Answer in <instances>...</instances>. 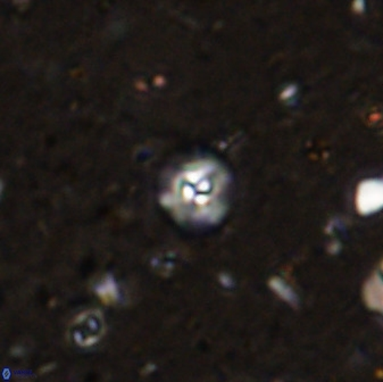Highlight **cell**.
<instances>
[{
	"label": "cell",
	"mask_w": 383,
	"mask_h": 382,
	"mask_svg": "<svg viewBox=\"0 0 383 382\" xmlns=\"http://www.w3.org/2000/svg\"><path fill=\"white\" fill-rule=\"evenodd\" d=\"M229 185V173L219 162L192 160L174 174L160 203L181 222L212 226L225 215Z\"/></svg>",
	"instance_id": "obj_1"
},
{
	"label": "cell",
	"mask_w": 383,
	"mask_h": 382,
	"mask_svg": "<svg viewBox=\"0 0 383 382\" xmlns=\"http://www.w3.org/2000/svg\"><path fill=\"white\" fill-rule=\"evenodd\" d=\"M69 332L73 342L78 346L85 348L92 347L104 335V317L97 310H85L73 319Z\"/></svg>",
	"instance_id": "obj_2"
},
{
	"label": "cell",
	"mask_w": 383,
	"mask_h": 382,
	"mask_svg": "<svg viewBox=\"0 0 383 382\" xmlns=\"http://www.w3.org/2000/svg\"><path fill=\"white\" fill-rule=\"evenodd\" d=\"M383 205L382 180L377 178H365L357 185L355 206L358 213L365 217L380 212Z\"/></svg>",
	"instance_id": "obj_3"
},
{
	"label": "cell",
	"mask_w": 383,
	"mask_h": 382,
	"mask_svg": "<svg viewBox=\"0 0 383 382\" xmlns=\"http://www.w3.org/2000/svg\"><path fill=\"white\" fill-rule=\"evenodd\" d=\"M382 276L381 272H375L368 278L364 285V301L368 308L381 312L382 310Z\"/></svg>",
	"instance_id": "obj_4"
},
{
	"label": "cell",
	"mask_w": 383,
	"mask_h": 382,
	"mask_svg": "<svg viewBox=\"0 0 383 382\" xmlns=\"http://www.w3.org/2000/svg\"><path fill=\"white\" fill-rule=\"evenodd\" d=\"M269 285H270L271 290L286 304L290 305V306H297L298 305V294L286 280L280 278V276H275V278H272L270 280Z\"/></svg>",
	"instance_id": "obj_5"
},
{
	"label": "cell",
	"mask_w": 383,
	"mask_h": 382,
	"mask_svg": "<svg viewBox=\"0 0 383 382\" xmlns=\"http://www.w3.org/2000/svg\"><path fill=\"white\" fill-rule=\"evenodd\" d=\"M96 294L105 305H114L121 297L119 285L112 276H106L98 283Z\"/></svg>",
	"instance_id": "obj_6"
},
{
	"label": "cell",
	"mask_w": 383,
	"mask_h": 382,
	"mask_svg": "<svg viewBox=\"0 0 383 382\" xmlns=\"http://www.w3.org/2000/svg\"><path fill=\"white\" fill-rule=\"evenodd\" d=\"M296 94H297L296 85H288V87L283 90L282 97L284 98V99H290V98L295 97Z\"/></svg>",
	"instance_id": "obj_7"
}]
</instances>
